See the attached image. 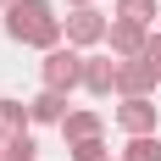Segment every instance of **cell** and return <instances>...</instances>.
Masks as SVG:
<instances>
[{
  "instance_id": "18",
  "label": "cell",
  "mask_w": 161,
  "mask_h": 161,
  "mask_svg": "<svg viewBox=\"0 0 161 161\" xmlns=\"http://www.w3.org/2000/svg\"><path fill=\"white\" fill-rule=\"evenodd\" d=\"M0 161H6V145H0Z\"/></svg>"
},
{
  "instance_id": "3",
  "label": "cell",
  "mask_w": 161,
  "mask_h": 161,
  "mask_svg": "<svg viewBox=\"0 0 161 161\" xmlns=\"http://www.w3.org/2000/svg\"><path fill=\"white\" fill-rule=\"evenodd\" d=\"M106 33H111V22H106L95 6H78V11L67 17V45H72V50H95V45H106Z\"/></svg>"
},
{
  "instance_id": "10",
  "label": "cell",
  "mask_w": 161,
  "mask_h": 161,
  "mask_svg": "<svg viewBox=\"0 0 161 161\" xmlns=\"http://www.w3.org/2000/svg\"><path fill=\"white\" fill-rule=\"evenodd\" d=\"M33 128V111L22 106V100H0V145L6 139H17V133H28Z\"/></svg>"
},
{
  "instance_id": "16",
  "label": "cell",
  "mask_w": 161,
  "mask_h": 161,
  "mask_svg": "<svg viewBox=\"0 0 161 161\" xmlns=\"http://www.w3.org/2000/svg\"><path fill=\"white\" fill-rule=\"evenodd\" d=\"M67 6H72V11H78V6H95V0H67Z\"/></svg>"
},
{
  "instance_id": "2",
  "label": "cell",
  "mask_w": 161,
  "mask_h": 161,
  "mask_svg": "<svg viewBox=\"0 0 161 161\" xmlns=\"http://www.w3.org/2000/svg\"><path fill=\"white\" fill-rule=\"evenodd\" d=\"M39 78H45V89H61V95L83 89V50H72V45L45 50V61H39Z\"/></svg>"
},
{
  "instance_id": "15",
  "label": "cell",
  "mask_w": 161,
  "mask_h": 161,
  "mask_svg": "<svg viewBox=\"0 0 161 161\" xmlns=\"http://www.w3.org/2000/svg\"><path fill=\"white\" fill-rule=\"evenodd\" d=\"M145 61H150V67H156V72H161V28L150 33V45H145Z\"/></svg>"
},
{
  "instance_id": "13",
  "label": "cell",
  "mask_w": 161,
  "mask_h": 161,
  "mask_svg": "<svg viewBox=\"0 0 161 161\" xmlns=\"http://www.w3.org/2000/svg\"><path fill=\"white\" fill-rule=\"evenodd\" d=\"M6 161H39V139H33V133L6 139Z\"/></svg>"
},
{
  "instance_id": "19",
  "label": "cell",
  "mask_w": 161,
  "mask_h": 161,
  "mask_svg": "<svg viewBox=\"0 0 161 161\" xmlns=\"http://www.w3.org/2000/svg\"><path fill=\"white\" fill-rule=\"evenodd\" d=\"M106 161H122V156H106Z\"/></svg>"
},
{
  "instance_id": "4",
  "label": "cell",
  "mask_w": 161,
  "mask_h": 161,
  "mask_svg": "<svg viewBox=\"0 0 161 161\" xmlns=\"http://www.w3.org/2000/svg\"><path fill=\"white\" fill-rule=\"evenodd\" d=\"M156 83H161V72L145 61V56H133V61H117V95H122V100H145Z\"/></svg>"
},
{
  "instance_id": "14",
  "label": "cell",
  "mask_w": 161,
  "mask_h": 161,
  "mask_svg": "<svg viewBox=\"0 0 161 161\" xmlns=\"http://www.w3.org/2000/svg\"><path fill=\"white\" fill-rule=\"evenodd\" d=\"M67 156L72 161H106L111 150H106V139H83V145H67Z\"/></svg>"
},
{
  "instance_id": "5",
  "label": "cell",
  "mask_w": 161,
  "mask_h": 161,
  "mask_svg": "<svg viewBox=\"0 0 161 161\" xmlns=\"http://www.w3.org/2000/svg\"><path fill=\"white\" fill-rule=\"evenodd\" d=\"M106 45H111V56H117V61H133V56H145L150 28H145V22H128V17H111V33H106Z\"/></svg>"
},
{
  "instance_id": "17",
  "label": "cell",
  "mask_w": 161,
  "mask_h": 161,
  "mask_svg": "<svg viewBox=\"0 0 161 161\" xmlns=\"http://www.w3.org/2000/svg\"><path fill=\"white\" fill-rule=\"evenodd\" d=\"M0 11H11V0H0Z\"/></svg>"
},
{
  "instance_id": "12",
  "label": "cell",
  "mask_w": 161,
  "mask_h": 161,
  "mask_svg": "<svg viewBox=\"0 0 161 161\" xmlns=\"http://www.w3.org/2000/svg\"><path fill=\"white\" fill-rule=\"evenodd\" d=\"M117 17H128V22H156L161 17V0H117Z\"/></svg>"
},
{
  "instance_id": "8",
  "label": "cell",
  "mask_w": 161,
  "mask_h": 161,
  "mask_svg": "<svg viewBox=\"0 0 161 161\" xmlns=\"http://www.w3.org/2000/svg\"><path fill=\"white\" fill-rule=\"evenodd\" d=\"M61 139H67V145H83V139H106V117H100V111H67Z\"/></svg>"
},
{
  "instance_id": "1",
  "label": "cell",
  "mask_w": 161,
  "mask_h": 161,
  "mask_svg": "<svg viewBox=\"0 0 161 161\" xmlns=\"http://www.w3.org/2000/svg\"><path fill=\"white\" fill-rule=\"evenodd\" d=\"M6 33L17 45H33V50H56L67 39V17H56L50 0H11L6 11Z\"/></svg>"
},
{
  "instance_id": "9",
  "label": "cell",
  "mask_w": 161,
  "mask_h": 161,
  "mask_svg": "<svg viewBox=\"0 0 161 161\" xmlns=\"http://www.w3.org/2000/svg\"><path fill=\"white\" fill-rule=\"evenodd\" d=\"M28 111H33V122H39V128H45V122H56V128H61L72 106H67V95H61V89H39V95L28 100Z\"/></svg>"
},
{
  "instance_id": "11",
  "label": "cell",
  "mask_w": 161,
  "mask_h": 161,
  "mask_svg": "<svg viewBox=\"0 0 161 161\" xmlns=\"http://www.w3.org/2000/svg\"><path fill=\"white\" fill-rule=\"evenodd\" d=\"M122 161H161V133H139L122 145Z\"/></svg>"
},
{
  "instance_id": "7",
  "label": "cell",
  "mask_w": 161,
  "mask_h": 161,
  "mask_svg": "<svg viewBox=\"0 0 161 161\" xmlns=\"http://www.w3.org/2000/svg\"><path fill=\"white\" fill-rule=\"evenodd\" d=\"M83 89L89 95H117V56H83Z\"/></svg>"
},
{
  "instance_id": "6",
  "label": "cell",
  "mask_w": 161,
  "mask_h": 161,
  "mask_svg": "<svg viewBox=\"0 0 161 161\" xmlns=\"http://www.w3.org/2000/svg\"><path fill=\"white\" fill-rule=\"evenodd\" d=\"M117 128L128 133V139L156 133V128H161V106H150V95H145V100H122V106H117Z\"/></svg>"
}]
</instances>
